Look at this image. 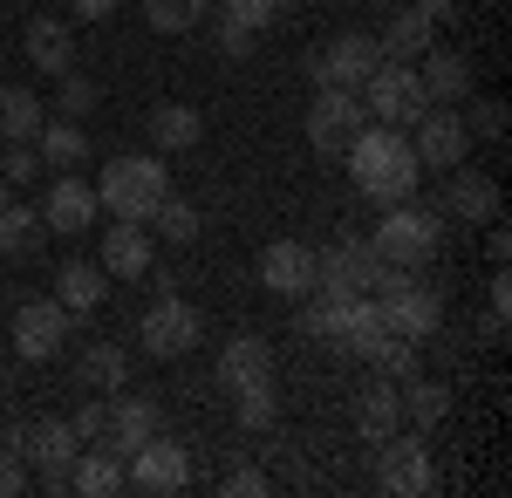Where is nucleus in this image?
<instances>
[{
  "label": "nucleus",
  "instance_id": "f257e3e1",
  "mask_svg": "<svg viewBox=\"0 0 512 498\" xmlns=\"http://www.w3.org/2000/svg\"><path fill=\"white\" fill-rule=\"evenodd\" d=\"M342 164L369 205H403V198H417V178H424L410 137H396L390 123H362V137L342 151Z\"/></svg>",
  "mask_w": 512,
  "mask_h": 498
},
{
  "label": "nucleus",
  "instance_id": "f8f14e48",
  "mask_svg": "<svg viewBox=\"0 0 512 498\" xmlns=\"http://www.w3.org/2000/svg\"><path fill=\"white\" fill-rule=\"evenodd\" d=\"M362 89H321L315 103H308V144H315L321 157H342L362 137Z\"/></svg>",
  "mask_w": 512,
  "mask_h": 498
},
{
  "label": "nucleus",
  "instance_id": "0eeeda50",
  "mask_svg": "<svg viewBox=\"0 0 512 498\" xmlns=\"http://www.w3.org/2000/svg\"><path fill=\"white\" fill-rule=\"evenodd\" d=\"M376 280H383V260H376V246L355 239V232H342L328 253H315V294L355 301V294H376Z\"/></svg>",
  "mask_w": 512,
  "mask_h": 498
},
{
  "label": "nucleus",
  "instance_id": "b1692460",
  "mask_svg": "<svg viewBox=\"0 0 512 498\" xmlns=\"http://www.w3.org/2000/svg\"><path fill=\"white\" fill-rule=\"evenodd\" d=\"M69 492L82 498H117L123 492V458L110 444H82L76 464H69Z\"/></svg>",
  "mask_w": 512,
  "mask_h": 498
},
{
  "label": "nucleus",
  "instance_id": "ea45409f",
  "mask_svg": "<svg viewBox=\"0 0 512 498\" xmlns=\"http://www.w3.org/2000/svg\"><path fill=\"white\" fill-rule=\"evenodd\" d=\"M465 130H478L485 144H499V137H506V103H492V96L472 103V123H465Z\"/></svg>",
  "mask_w": 512,
  "mask_h": 498
},
{
  "label": "nucleus",
  "instance_id": "9b49d317",
  "mask_svg": "<svg viewBox=\"0 0 512 498\" xmlns=\"http://www.w3.org/2000/svg\"><path fill=\"white\" fill-rule=\"evenodd\" d=\"M123 485L144 498H171L192 485V458H185V444H171V437H151V444H137L130 458H123Z\"/></svg>",
  "mask_w": 512,
  "mask_h": 498
},
{
  "label": "nucleus",
  "instance_id": "f704fd0d",
  "mask_svg": "<svg viewBox=\"0 0 512 498\" xmlns=\"http://www.w3.org/2000/svg\"><path fill=\"white\" fill-rule=\"evenodd\" d=\"M144 226L158 232V239H171V246H185V239H198V205H185L178 192H164V198H158V212H151Z\"/></svg>",
  "mask_w": 512,
  "mask_h": 498
},
{
  "label": "nucleus",
  "instance_id": "ddd939ff",
  "mask_svg": "<svg viewBox=\"0 0 512 498\" xmlns=\"http://www.w3.org/2000/svg\"><path fill=\"white\" fill-rule=\"evenodd\" d=\"M410 130H417L410 151H417L424 171H451V164H465V151H472V130H465V116H451V103H431Z\"/></svg>",
  "mask_w": 512,
  "mask_h": 498
},
{
  "label": "nucleus",
  "instance_id": "c9c22d12",
  "mask_svg": "<svg viewBox=\"0 0 512 498\" xmlns=\"http://www.w3.org/2000/svg\"><path fill=\"white\" fill-rule=\"evenodd\" d=\"M198 14H205V0H144V21L158 35H185V28H198Z\"/></svg>",
  "mask_w": 512,
  "mask_h": 498
},
{
  "label": "nucleus",
  "instance_id": "2eb2a0df",
  "mask_svg": "<svg viewBox=\"0 0 512 498\" xmlns=\"http://www.w3.org/2000/svg\"><path fill=\"white\" fill-rule=\"evenodd\" d=\"M69 342V307L62 301H28L14 307V355H28V362H48L55 348Z\"/></svg>",
  "mask_w": 512,
  "mask_h": 498
},
{
  "label": "nucleus",
  "instance_id": "6ab92c4d",
  "mask_svg": "<svg viewBox=\"0 0 512 498\" xmlns=\"http://www.w3.org/2000/svg\"><path fill=\"white\" fill-rule=\"evenodd\" d=\"M96 267L110 273V280H144V273H151V232L137 226V219H117V226L103 232Z\"/></svg>",
  "mask_w": 512,
  "mask_h": 498
},
{
  "label": "nucleus",
  "instance_id": "c03bdc74",
  "mask_svg": "<svg viewBox=\"0 0 512 498\" xmlns=\"http://www.w3.org/2000/svg\"><path fill=\"white\" fill-rule=\"evenodd\" d=\"M69 423H76V437H82V444H96V437H103V423H110V410H96V403H89V410H76Z\"/></svg>",
  "mask_w": 512,
  "mask_h": 498
},
{
  "label": "nucleus",
  "instance_id": "4be33fe9",
  "mask_svg": "<svg viewBox=\"0 0 512 498\" xmlns=\"http://www.w3.org/2000/svg\"><path fill=\"white\" fill-rule=\"evenodd\" d=\"M21 48H28V62H35L41 76H69V69H76V35H69V21H55V14H35Z\"/></svg>",
  "mask_w": 512,
  "mask_h": 498
},
{
  "label": "nucleus",
  "instance_id": "58836bf2",
  "mask_svg": "<svg viewBox=\"0 0 512 498\" xmlns=\"http://www.w3.org/2000/svg\"><path fill=\"white\" fill-rule=\"evenodd\" d=\"M274 14H280V0H226V21H239V28H253V35H260V28H267Z\"/></svg>",
  "mask_w": 512,
  "mask_h": 498
},
{
  "label": "nucleus",
  "instance_id": "a19ab883",
  "mask_svg": "<svg viewBox=\"0 0 512 498\" xmlns=\"http://www.w3.org/2000/svg\"><path fill=\"white\" fill-rule=\"evenodd\" d=\"M21 492H28V464L14 444H0V498H21Z\"/></svg>",
  "mask_w": 512,
  "mask_h": 498
},
{
  "label": "nucleus",
  "instance_id": "a878e982",
  "mask_svg": "<svg viewBox=\"0 0 512 498\" xmlns=\"http://www.w3.org/2000/svg\"><path fill=\"white\" fill-rule=\"evenodd\" d=\"M424 89H431V103H465L472 96V62L458 55V48H424Z\"/></svg>",
  "mask_w": 512,
  "mask_h": 498
},
{
  "label": "nucleus",
  "instance_id": "a211bd4d",
  "mask_svg": "<svg viewBox=\"0 0 512 498\" xmlns=\"http://www.w3.org/2000/svg\"><path fill=\"white\" fill-rule=\"evenodd\" d=\"M158 423H164L158 396H117V403H110V423H103V444H110L117 458H130L137 444L158 437Z\"/></svg>",
  "mask_w": 512,
  "mask_h": 498
},
{
  "label": "nucleus",
  "instance_id": "cd10ccee",
  "mask_svg": "<svg viewBox=\"0 0 512 498\" xmlns=\"http://www.w3.org/2000/svg\"><path fill=\"white\" fill-rule=\"evenodd\" d=\"M396 403H403V423H410V430H437V423L451 417V389L431 383V376L396 383Z\"/></svg>",
  "mask_w": 512,
  "mask_h": 498
},
{
  "label": "nucleus",
  "instance_id": "6e6552de",
  "mask_svg": "<svg viewBox=\"0 0 512 498\" xmlns=\"http://www.w3.org/2000/svg\"><path fill=\"white\" fill-rule=\"evenodd\" d=\"M7 444L21 451V464H35V471L48 478V485H55V492H69V464H76V451H82L76 423L41 417V423H28V430H14Z\"/></svg>",
  "mask_w": 512,
  "mask_h": 498
},
{
  "label": "nucleus",
  "instance_id": "3c124183",
  "mask_svg": "<svg viewBox=\"0 0 512 498\" xmlns=\"http://www.w3.org/2000/svg\"><path fill=\"white\" fill-rule=\"evenodd\" d=\"M280 7H287V0H280Z\"/></svg>",
  "mask_w": 512,
  "mask_h": 498
},
{
  "label": "nucleus",
  "instance_id": "f03ea898",
  "mask_svg": "<svg viewBox=\"0 0 512 498\" xmlns=\"http://www.w3.org/2000/svg\"><path fill=\"white\" fill-rule=\"evenodd\" d=\"M171 192V171H164V157H144V151H123L103 164V178H96V205L110 212V219H151L158 212V198Z\"/></svg>",
  "mask_w": 512,
  "mask_h": 498
},
{
  "label": "nucleus",
  "instance_id": "dca6fc26",
  "mask_svg": "<svg viewBox=\"0 0 512 498\" xmlns=\"http://www.w3.org/2000/svg\"><path fill=\"white\" fill-rule=\"evenodd\" d=\"M260 287L280 294V301H308V294H315V246L274 239V246L260 253Z\"/></svg>",
  "mask_w": 512,
  "mask_h": 498
},
{
  "label": "nucleus",
  "instance_id": "c85d7f7f",
  "mask_svg": "<svg viewBox=\"0 0 512 498\" xmlns=\"http://www.w3.org/2000/svg\"><path fill=\"white\" fill-rule=\"evenodd\" d=\"M41 123H48V116H41V96L21 89V82H7V89H0V144H35Z\"/></svg>",
  "mask_w": 512,
  "mask_h": 498
},
{
  "label": "nucleus",
  "instance_id": "412c9836",
  "mask_svg": "<svg viewBox=\"0 0 512 498\" xmlns=\"http://www.w3.org/2000/svg\"><path fill=\"white\" fill-rule=\"evenodd\" d=\"M219 383L233 389H267L274 383V348L260 342V335H239V342H226V355H219Z\"/></svg>",
  "mask_w": 512,
  "mask_h": 498
},
{
  "label": "nucleus",
  "instance_id": "79ce46f5",
  "mask_svg": "<svg viewBox=\"0 0 512 498\" xmlns=\"http://www.w3.org/2000/svg\"><path fill=\"white\" fill-rule=\"evenodd\" d=\"M35 164H41L35 144H7V164H0V178H7V185H28V178H35Z\"/></svg>",
  "mask_w": 512,
  "mask_h": 498
},
{
  "label": "nucleus",
  "instance_id": "de8ad7c7",
  "mask_svg": "<svg viewBox=\"0 0 512 498\" xmlns=\"http://www.w3.org/2000/svg\"><path fill=\"white\" fill-rule=\"evenodd\" d=\"M110 7H117V0H69V14H76V21H103Z\"/></svg>",
  "mask_w": 512,
  "mask_h": 498
},
{
  "label": "nucleus",
  "instance_id": "c756f323",
  "mask_svg": "<svg viewBox=\"0 0 512 498\" xmlns=\"http://www.w3.org/2000/svg\"><path fill=\"white\" fill-rule=\"evenodd\" d=\"M41 239H48L41 212L21 205V198H7V205H0V253H7V260H28V253H41Z\"/></svg>",
  "mask_w": 512,
  "mask_h": 498
},
{
  "label": "nucleus",
  "instance_id": "423d86ee",
  "mask_svg": "<svg viewBox=\"0 0 512 498\" xmlns=\"http://www.w3.org/2000/svg\"><path fill=\"white\" fill-rule=\"evenodd\" d=\"M362 103H369V123L410 130L417 116L431 110V89H424V76H417V62H383L376 76L362 82Z\"/></svg>",
  "mask_w": 512,
  "mask_h": 498
},
{
  "label": "nucleus",
  "instance_id": "8fccbe9b",
  "mask_svg": "<svg viewBox=\"0 0 512 498\" xmlns=\"http://www.w3.org/2000/svg\"><path fill=\"white\" fill-rule=\"evenodd\" d=\"M0 205H7V178H0Z\"/></svg>",
  "mask_w": 512,
  "mask_h": 498
},
{
  "label": "nucleus",
  "instance_id": "72a5a7b5",
  "mask_svg": "<svg viewBox=\"0 0 512 498\" xmlns=\"http://www.w3.org/2000/svg\"><path fill=\"white\" fill-rule=\"evenodd\" d=\"M362 362H369L376 376H390V383H410V376H417V342H403V335H390V328H383L376 342L362 348Z\"/></svg>",
  "mask_w": 512,
  "mask_h": 498
},
{
  "label": "nucleus",
  "instance_id": "393cba45",
  "mask_svg": "<svg viewBox=\"0 0 512 498\" xmlns=\"http://www.w3.org/2000/svg\"><path fill=\"white\" fill-rule=\"evenodd\" d=\"M55 301L69 307V321H76V314H96V307L110 301V273L89 267V260H69V267L55 273Z\"/></svg>",
  "mask_w": 512,
  "mask_h": 498
},
{
  "label": "nucleus",
  "instance_id": "f3484780",
  "mask_svg": "<svg viewBox=\"0 0 512 498\" xmlns=\"http://www.w3.org/2000/svg\"><path fill=\"white\" fill-rule=\"evenodd\" d=\"M185 348H198V307L164 287V301L144 307V355H185Z\"/></svg>",
  "mask_w": 512,
  "mask_h": 498
},
{
  "label": "nucleus",
  "instance_id": "aec40b11",
  "mask_svg": "<svg viewBox=\"0 0 512 498\" xmlns=\"http://www.w3.org/2000/svg\"><path fill=\"white\" fill-rule=\"evenodd\" d=\"M444 212H451V219H465V226H492V219H499V185H492L485 171H458V164H451Z\"/></svg>",
  "mask_w": 512,
  "mask_h": 498
},
{
  "label": "nucleus",
  "instance_id": "9d476101",
  "mask_svg": "<svg viewBox=\"0 0 512 498\" xmlns=\"http://www.w3.org/2000/svg\"><path fill=\"white\" fill-rule=\"evenodd\" d=\"M376 485L396 498H424L437 485V471H431V451H424V430H390L383 444H376Z\"/></svg>",
  "mask_w": 512,
  "mask_h": 498
},
{
  "label": "nucleus",
  "instance_id": "1a4fd4ad",
  "mask_svg": "<svg viewBox=\"0 0 512 498\" xmlns=\"http://www.w3.org/2000/svg\"><path fill=\"white\" fill-rule=\"evenodd\" d=\"M376 69H383V48H376V35H362V28H349V35H335L328 48L308 55V76L321 89H362Z\"/></svg>",
  "mask_w": 512,
  "mask_h": 498
},
{
  "label": "nucleus",
  "instance_id": "4468645a",
  "mask_svg": "<svg viewBox=\"0 0 512 498\" xmlns=\"http://www.w3.org/2000/svg\"><path fill=\"white\" fill-rule=\"evenodd\" d=\"M96 185H82L76 171H55V185L41 192V226L62 232V239H82V232L96 226Z\"/></svg>",
  "mask_w": 512,
  "mask_h": 498
},
{
  "label": "nucleus",
  "instance_id": "473e14b6",
  "mask_svg": "<svg viewBox=\"0 0 512 498\" xmlns=\"http://www.w3.org/2000/svg\"><path fill=\"white\" fill-rule=\"evenodd\" d=\"M76 376H82V389H103V396H117L123 376H130V355H123L117 342H89V355L76 362Z\"/></svg>",
  "mask_w": 512,
  "mask_h": 498
},
{
  "label": "nucleus",
  "instance_id": "a18cd8bd",
  "mask_svg": "<svg viewBox=\"0 0 512 498\" xmlns=\"http://www.w3.org/2000/svg\"><path fill=\"white\" fill-rule=\"evenodd\" d=\"M219 48H226V55H246V48H253V28H239V21H219Z\"/></svg>",
  "mask_w": 512,
  "mask_h": 498
},
{
  "label": "nucleus",
  "instance_id": "49530a36",
  "mask_svg": "<svg viewBox=\"0 0 512 498\" xmlns=\"http://www.w3.org/2000/svg\"><path fill=\"white\" fill-rule=\"evenodd\" d=\"M492 314H512V280H506V267L492 273Z\"/></svg>",
  "mask_w": 512,
  "mask_h": 498
},
{
  "label": "nucleus",
  "instance_id": "09e8293b",
  "mask_svg": "<svg viewBox=\"0 0 512 498\" xmlns=\"http://www.w3.org/2000/svg\"><path fill=\"white\" fill-rule=\"evenodd\" d=\"M417 14H431V21H444V14H451V0H417Z\"/></svg>",
  "mask_w": 512,
  "mask_h": 498
},
{
  "label": "nucleus",
  "instance_id": "20e7f679",
  "mask_svg": "<svg viewBox=\"0 0 512 498\" xmlns=\"http://www.w3.org/2000/svg\"><path fill=\"white\" fill-rule=\"evenodd\" d=\"M376 314H383V328L390 335H403V342H431L437 328H444V301H437V287H424L417 273H403V267H383V280H376Z\"/></svg>",
  "mask_w": 512,
  "mask_h": 498
},
{
  "label": "nucleus",
  "instance_id": "7c9ffc66",
  "mask_svg": "<svg viewBox=\"0 0 512 498\" xmlns=\"http://www.w3.org/2000/svg\"><path fill=\"white\" fill-rule=\"evenodd\" d=\"M35 151H41V164H55V171H76L82 151H89V137H82L76 116H55V123L35 130Z\"/></svg>",
  "mask_w": 512,
  "mask_h": 498
},
{
  "label": "nucleus",
  "instance_id": "39448f33",
  "mask_svg": "<svg viewBox=\"0 0 512 498\" xmlns=\"http://www.w3.org/2000/svg\"><path fill=\"white\" fill-rule=\"evenodd\" d=\"M301 335L328 342L335 355H362V348L383 335V314H376V301H369V294H355V301L308 294V307H301Z\"/></svg>",
  "mask_w": 512,
  "mask_h": 498
},
{
  "label": "nucleus",
  "instance_id": "37998d69",
  "mask_svg": "<svg viewBox=\"0 0 512 498\" xmlns=\"http://www.w3.org/2000/svg\"><path fill=\"white\" fill-rule=\"evenodd\" d=\"M267 492V471H233L226 478V498H260Z\"/></svg>",
  "mask_w": 512,
  "mask_h": 498
},
{
  "label": "nucleus",
  "instance_id": "5701e85b",
  "mask_svg": "<svg viewBox=\"0 0 512 498\" xmlns=\"http://www.w3.org/2000/svg\"><path fill=\"white\" fill-rule=\"evenodd\" d=\"M390 430H403V403H396L390 376H376V383H362V396H355V437L362 444H383Z\"/></svg>",
  "mask_w": 512,
  "mask_h": 498
},
{
  "label": "nucleus",
  "instance_id": "7ed1b4c3",
  "mask_svg": "<svg viewBox=\"0 0 512 498\" xmlns=\"http://www.w3.org/2000/svg\"><path fill=\"white\" fill-rule=\"evenodd\" d=\"M369 246H376V260L383 267H431L437 246H444V219H437L431 205H417V198H403V205H383V226L369 232Z\"/></svg>",
  "mask_w": 512,
  "mask_h": 498
},
{
  "label": "nucleus",
  "instance_id": "4c0bfd02",
  "mask_svg": "<svg viewBox=\"0 0 512 498\" xmlns=\"http://www.w3.org/2000/svg\"><path fill=\"white\" fill-rule=\"evenodd\" d=\"M55 82H62V96H55V103H62V116H76V123L103 103V89H96L89 76H76V69H69V76H55Z\"/></svg>",
  "mask_w": 512,
  "mask_h": 498
},
{
  "label": "nucleus",
  "instance_id": "bb28decb",
  "mask_svg": "<svg viewBox=\"0 0 512 498\" xmlns=\"http://www.w3.org/2000/svg\"><path fill=\"white\" fill-rule=\"evenodd\" d=\"M437 21L431 14H417V7H403V14H390V28L376 35V48H383V62H417L424 48H431Z\"/></svg>",
  "mask_w": 512,
  "mask_h": 498
},
{
  "label": "nucleus",
  "instance_id": "2f4dec72",
  "mask_svg": "<svg viewBox=\"0 0 512 498\" xmlns=\"http://www.w3.org/2000/svg\"><path fill=\"white\" fill-rule=\"evenodd\" d=\"M198 137H205V116H198L192 103H164V110H151V144H158V151H192Z\"/></svg>",
  "mask_w": 512,
  "mask_h": 498
},
{
  "label": "nucleus",
  "instance_id": "e433bc0d",
  "mask_svg": "<svg viewBox=\"0 0 512 498\" xmlns=\"http://www.w3.org/2000/svg\"><path fill=\"white\" fill-rule=\"evenodd\" d=\"M233 403H239V410H233L239 430H274V423H280V396H274V383H267V389H239Z\"/></svg>",
  "mask_w": 512,
  "mask_h": 498
}]
</instances>
